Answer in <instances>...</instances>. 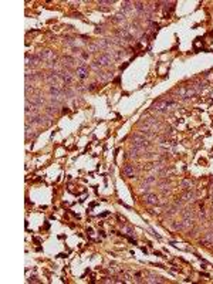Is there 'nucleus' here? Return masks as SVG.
<instances>
[{
	"mask_svg": "<svg viewBox=\"0 0 213 284\" xmlns=\"http://www.w3.org/2000/svg\"><path fill=\"white\" fill-rule=\"evenodd\" d=\"M151 277H152V278H149L148 283H161V281H162L161 277H158V276H154V274H152Z\"/></svg>",
	"mask_w": 213,
	"mask_h": 284,
	"instance_id": "1a4fd4ad",
	"label": "nucleus"
},
{
	"mask_svg": "<svg viewBox=\"0 0 213 284\" xmlns=\"http://www.w3.org/2000/svg\"><path fill=\"white\" fill-rule=\"evenodd\" d=\"M87 75H88V70H87V67H85V65L78 67V68H77V77L78 78H85Z\"/></svg>",
	"mask_w": 213,
	"mask_h": 284,
	"instance_id": "39448f33",
	"label": "nucleus"
},
{
	"mask_svg": "<svg viewBox=\"0 0 213 284\" xmlns=\"http://www.w3.org/2000/svg\"><path fill=\"white\" fill-rule=\"evenodd\" d=\"M60 77H61V80H63L64 83H71V81H72V77H71V74L68 71H63V72L60 74Z\"/></svg>",
	"mask_w": 213,
	"mask_h": 284,
	"instance_id": "0eeeda50",
	"label": "nucleus"
},
{
	"mask_svg": "<svg viewBox=\"0 0 213 284\" xmlns=\"http://www.w3.org/2000/svg\"><path fill=\"white\" fill-rule=\"evenodd\" d=\"M193 198V192H190V190H187L186 193L183 195V200H190Z\"/></svg>",
	"mask_w": 213,
	"mask_h": 284,
	"instance_id": "9d476101",
	"label": "nucleus"
},
{
	"mask_svg": "<svg viewBox=\"0 0 213 284\" xmlns=\"http://www.w3.org/2000/svg\"><path fill=\"white\" fill-rule=\"evenodd\" d=\"M190 185H192V183H190V182H189V181H185V182H183V183H182V186L185 187V189H187V190L190 189Z\"/></svg>",
	"mask_w": 213,
	"mask_h": 284,
	"instance_id": "9b49d317",
	"label": "nucleus"
},
{
	"mask_svg": "<svg viewBox=\"0 0 213 284\" xmlns=\"http://www.w3.org/2000/svg\"><path fill=\"white\" fill-rule=\"evenodd\" d=\"M107 64H110V56H101V57L92 64V67H94V68H98V67H102V65H107Z\"/></svg>",
	"mask_w": 213,
	"mask_h": 284,
	"instance_id": "f03ea898",
	"label": "nucleus"
},
{
	"mask_svg": "<svg viewBox=\"0 0 213 284\" xmlns=\"http://www.w3.org/2000/svg\"><path fill=\"white\" fill-rule=\"evenodd\" d=\"M169 105H171V102H166V101H159L158 104L154 105V110H155L156 112H163L165 108H168Z\"/></svg>",
	"mask_w": 213,
	"mask_h": 284,
	"instance_id": "20e7f679",
	"label": "nucleus"
},
{
	"mask_svg": "<svg viewBox=\"0 0 213 284\" xmlns=\"http://www.w3.org/2000/svg\"><path fill=\"white\" fill-rule=\"evenodd\" d=\"M132 145H134V148H136V149H141V151H143V149L148 146L149 143L143 138H141V136H138V135H135L134 138H132Z\"/></svg>",
	"mask_w": 213,
	"mask_h": 284,
	"instance_id": "f257e3e1",
	"label": "nucleus"
},
{
	"mask_svg": "<svg viewBox=\"0 0 213 284\" xmlns=\"http://www.w3.org/2000/svg\"><path fill=\"white\" fill-rule=\"evenodd\" d=\"M50 94L53 95V98H60V95H61V91L58 90L57 87H51V88H50Z\"/></svg>",
	"mask_w": 213,
	"mask_h": 284,
	"instance_id": "6e6552de",
	"label": "nucleus"
},
{
	"mask_svg": "<svg viewBox=\"0 0 213 284\" xmlns=\"http://www.w3.org/2000/svg\"><path fill=\"white\" fill-rule=\"evenodd\" d=\"M124 175H125V176H128V178H132V176L135 175L134 166H132V165H127V166L124 168Z\"/></svg>",
	"mask_w": 213,
	"mask_h": 284,
	"instance_id": "423d86ee",
	"label": "nucleus"
},
{
	"mask_svg": "<svg viewBox=\"0 0 213 284\" xmlns=\"http://www.w3.org/2000/svg\"><path fill=\"white\" fill-rule=\"evenodd\" d=\"M143 200H145V203H148V205H156V203H158V196L154 193H146L145 198H143Z\"/></svg>",
	"mask_w": 213,
	"mask_h": 284,
	"instance_id": "7ed1b4c3",
	"label": "nucleus"
}]
</instances>
